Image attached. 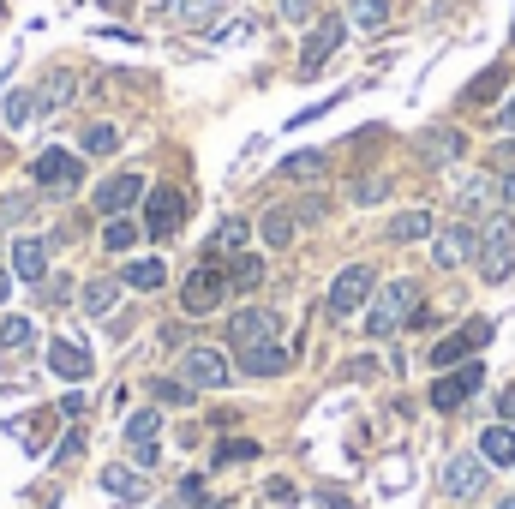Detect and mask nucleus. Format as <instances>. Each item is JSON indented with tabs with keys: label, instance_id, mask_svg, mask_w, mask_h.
Listing matches in <instances>:
<instances>
[{
	"label": "nucleus",
	"instance_id": "obj_44",
	"mask_svg": "<svg viewBox=\"0 0 515 509\" xmlns=\"http://www.w3.org/2000/svg\"><path fill=\"white\" fill-rule=\"evenodd\" d=\"M78 444H84V432H78V426H72V432H66V438H60V450H54V462H72V456H78Z\"/></svg>",
	"mask_w": 515,
	"mask_h": 509
},
{
	"label": "nucleus",
	"instance_id": "obj_7",
	"mask_svg": "<svg viewBox=\"0 0 515 509\" xmlns=\"http://www.w3.org/2000/svg\"><path fill=\"white\" fill-rule=\"evenodd\" d=\"M144 192H150V186H144V174H138V168H120V174H108V180L90 192V204H96V216L108 222V216H126Z\"/></svg>",
	"mask_w": 515,
	"mask_h": 509
},
{
	"label": "nucleus",
	"instance_id": "obj_17",
	"mask_svg": "<svg viewBox=\"0 0 515 509\" xmlns=\"http://www.w3.org/2000/svg\"><path fill=\"white\" fill-rule=\"evenodd\" d=\"M72 96H78V72H66V66H60V72H48V78L36 84V114H60Z\"/></svg>",
	"mask_w": 515,
	"mask_h": 509
},
{
	"label": "nucleus",
	"instance_id": "obj_4",
	"mask_svg": "<svg viewBox=\"0 0 515 509\" xmlns=\"http://www.w3.org/2000/svg\"><path fill=\"white\" fill-rule=\"evenodd\" d=\"M474 252H480V276H486V282H504L515 270V222L510 216H486Z\"/></svg>",
	"mask_w": 515,
	"mask_h": 509
},
{
	"label": "nucleus",
	"instance_id": "obj_5",
	"mask_svg": "<svg viewBox=\"0 0 515 509\" xmlns=\"http://www.w3.org/2000/svg\"><path fill=\"white\" fill-rule=\"evenodd\" d=\"M342 42H348V18H342V12H324V18L306 30V42H300V78H318L324 60H330Z\"/></svg>",
	"mask_w": 515,
	"mask_h": 509
},
{
	"label": "nucleus",
	"instance_id": "obj_26",
	"mask_svg": "<svg viewBox=\"0 0 515 509\" xmlns=\"http://www.w3.org/2000/svg\"><path fill=\"white\" fill-rule=\"evenodd\" d=\"M330 168V150H294V156H282V180H318Z\"/></svg>",
	"mask_w": 515,
	"mask_h": 509
},
{
	"label": "nucleus",
	"instance_id": "obj_48",
	"mask_svg": "<svg viewBox=\"0 0 515 509\" xmlns=\"http://www.w3.org/2000/svg\"><path fill=\"white\" fill-rule=\"evenodd\" d=\"M498 132H510V138H515V96L498 108Z\"/></svg>",
	"mask_w": 515,
	"mask_h": 509
},
{
	"label": "nucleus",
	"instance_id": "obj_46",
	"mask_svg": "<svg viewBox=\"0 0 515 509\" xmlns=\"http://www.w3.org/2000/svg\"><path fill=\"white\" fill-rule=\"evenodd\" d=\"M498 420L515 426V384H510V390H498Z\"/></svg>",
	"mask_w": 515,
	"mask_h": 509
},
{
	"label": "nucleus",
	"instance_id": "obj_45",
	"mask_svg": "<svg viewBox=\"0 0 515 509\" xmlns=\"http://www.w3.org/2000/svg\"><path fill=\"white\" fill-rule=\"evenodd\" d=\"M264 492H270V504H294V498H300V492H294V486H288V480H270V486H264Z\"/></svg>",
	"mask_w": 515,
	"mask_h": 509
},
{
	"label": "nucleus",
	"instance_id": "obj_21",
	"mask_svg": "<svg viewBox=\"0 0 515 509\" xmlns=\"http://www.w3.org/2000/svg\"><path fill=\"white\" fill-rule=\"evenodd\" d=\"M12 276L30 282V288H42V276H48V246H42V240H18V246H12Z\"/></svg>",
	"mask_w": 515,
	"mask_h": 509
},
{
	"label": "nucleus",
	"instance_id": "obj_24",
	"mask_svg": "<svg viewBox=\"0 0 515 509\" xmlns=\"http://www.w3.org/2000/svg\"><path fill=\"white\" fill-rule=\"evenodd\" d=\"M432 234H438L432 210H402V216L390 222V240H396V246H414V240H432Z\"/></svg>",
	"mask_w": 515,
	"mask_h": 509
},
{
	"label": "nucleus",
	"instance_id": "obj_23",
	"mask_svg": "<svg viewBox=\"0 0 515 509\" xmlns=\"http://www.w3.org/2000/svg\"><path fill=\"white\" fill-rule=\"evenodd\" d=\"M228 264V294H252L258 282H264V258L258 252H234V258H222Z\"/></svg>",
	"mask_w": 515,
	"mask_h": 509
},
{
	"label": "nucleus",
	"instance_id": "obj_29",
	"mask_svg": "<svg viewBox=\"0 0 515 509\" xmlns=\"http://www.w3.org/2000/svg\"><path fill=\"white\" fill-rule=\"evenodd\" d=\"M294 228H300V222H294V210H282V204H276V210H264V222H258V234H264V246H270V252H282V246L294 240Z\"/></svg>",
	"mask_w": 515,
	"mask_h": 509
},
{
	"label": "nucleus",
	"instance_id": "obj_38",
	"mask_svg": "<svg viewBox=\"0 0 515 509\" xmlns=\"http://www.w3.org/2000/svg\"><path fill=\"white\" fill-rule=\"evenodd\" d=\"M252 456H258V444H252V438H228V444L216 450V462H222V468H234V462H252Z\"/></svg>",
	"mask_w": 515,
	"mask_h": 509
},
{
	"label": "nucleus",
	"instance_id": "obj_30",
	"mask_svg": "<svg viewBox=\"0 0 515 509\" xmlns=\"http://www.w3.org/2000/svg\"><path fill=\"white\" fill-rule=\"evenodd\" d=\"M168 12H174V24H186V30H204V24H216L222 0H168Z\"/></svg>",
	"mask_w": 515,
	"mask_h": 509
},
{
	"label": "nucleus",
	"instance_id": "obj_15",
	"mask_svg": "<svg viewBox=\"0 0 515 509\" xmlns=\"http://www.w3.org/2000/svg\"><path fill=\"white\" fill-rule=\"evenodd\" d=\"M474 246H480V234H474L468 222H450V228H438V234H432V258H438V270L468 264V258H474Z\"/></svg>",
	"mask_w": 515,
	"mask_h": 509
},
{
	"label": "nucleus",
	"instance_id": "obj_28",
	"mask_svg": "<svg viewBox=\"0 0 515 509\" xmlns=\"http://www.w3.org/2000/svg\"><path fill=\"white\" fill-rule=\"evenodd\" d=\"M78 150H84V156H114V150H120V126H114V120H90L84 138H78Z\"/></svg>",
	"mask_w": 515,
	"mask_h": 509
},
{
	"label": "nucleus",
	"instance_id": "obj_25",
	"mask_svg": "<svg viewBox=\"0 0 515 509\" xmlns=\"http://www.w3.org/2000/svg\"><path fill=\"white\" fill-rule=\"evenodd\" d=\"M246 240H252V222H246V216H228V222L210 234V246H204V252H210V258H234Z\"/></svg>",
	"mask_w": 515,
	"mask_h": 509
},
{
	"label": "nucleus",
	"instance_id": "obj_37",
	"mask_svg": "<svg viewBox=\"0 0 515 509\" xmlns=\"http://www.w3.org/2000/svg\"><path fill=\"white\" fill-rule=\"evenodd\" d=\"M150 396H156L162 408H186V402H192V390H186L180 378H156V384H150Z\"/></svg>",
	"mask_w": 515,
	"mask_h": 509
},
{
	"label": "nucleus",
	"instance_id": "obj_12",
	"mask_svg": "<svg viewBox=\"0 0 515 509\" xmlns=\"http://www.w3.org/2000/svg\"><path fill=\"white\" fill-rule=\"evenodd\" d=\"M282 336V312L270 306H246L228 318V348H252V342H276Z\"/></svg>",
	"mask_w": 515,
	"mask_h": 509
},
{
	"label": "nucleus",
	"instance_id": "obj_16",
	"mask_svg": "<svg viewBox=\"0 0 515 509\" xmlns=\"http://www.w3.org/2000/svg\"><path fill=\"white\" fill-rule=\"evenodd\" d=\"M234 360H240V372H246V378H276V372H288V348H282V336H276V342L234 348Z\"/></svg>",
	"mask_w": 515,
	"mask_h": 509
},
{
	"label": "nucleus",
	"instance_id": "obj_40",
	"mask_svg": "<svg viewBox=\"0 0 515 509\" xmlns=\"http://www.w3.org/2000/svg\"><path fill=\"white\" fill-rule=\"evenodd\" d=\"M24 216H30V192H12V198L0 204V222L12 228V222H24Z\"/></svg>",
	"mask_w": 515,
	"mask_h": 509
},
{
	"label": "nucleus",
	"instance_id": "obj_22",
	"mask_svg": "<svg viewBox=\"0 0 515 509\" xmlns=\"http://www.w3.org/2000/svg\"><path fill=\"white\" fill-rule=\"evenodd\" d=\"M480 456H486L492 468H515V426L492 420V426L480 432Z\"/></svg>",
	"mask_w": 515,
	"mask_h": 509
},
{
	"label": "nucleus",
	"instance_id": "obj_31",
	"mask_svg": "<svg viewBox=\"0 0 515 509\" xmlns=\"http://www.w3.org/2000/svg\"><path fill=\"white\" fill-rule=\"evenodd\" d=\"M114 294H120V282H84V294H78V306H84V318H108L114 312Z\"/></svg>",
	"mask_w": 515,
	"mask_h": 509
},
{
	"label": "nucleus",
	"instance_id": "obj_3",
	"mask_svg": "<svg viewBox=\"0 0 515 509\" xmlns=\"http://www.w3.org/2000/svg\"><path fill=\"white\" fill-rule=\"evenodd\" d=\"M30 180H36V192H42V198H72V192H78V180H84V156H78V150L48 144V150L30 162Z\"/></svg>",
	"mask_w": 515,
	"mask_h": 509
},
{
	"label": "nucleus",
	"instance_id": "obj_41",
	"mask_svg": "<svg viewBox=\"0 0 515 509\" xmlns=\"http://www.w3.org/2000/svg\"><path fill=\"white\" fill-rule=\"evenodd\" d=\"M324 210H330V198H318V192H312V198H300V204H294V222H324Z\"/></svg>",
	"mask_w": 515,
	"mask_h": 509
},
{
	"label": "nucleus",
	"instance_id": "obj_20",
	"mask_svg": "<svg viewBox=\"0 0 515 509\" xmlns=\"http://www.w3.org/2000/svg\"><path fill=\"white\" fill-rule=\"evenodd\" d=\"M462 150H468V138H462L456 126H432V132H420V156H426V162H438V168H444V162H456Z\"/></svg>",
	"mask_w": 515,
	"mask_h": 509
},
{
	"label": "nucleus",
	"instance_id": "obj_47",
	"mask_svg": "<svg viewBox=\"0 0 515 509\" xmlns=\"http://www.w3.org/2000/svg\"><path fill=\"white\" fill-rule=\"evenodd\" d=\"M498 198H504V204H515V168H504V174H498Z\"/></svg>",
	"mask_w": 515,
	"mask_h": 509
},
{
	"label": "nucleus",
	"instance_id": "obj_6",
	"mask_svg": "<svg viewBox=\"0 0 515 509\" xmlns=\"http://www.w3.org/2000/svg\"><path fill=\"white\" fill-rule=\"evenodd\" d=\"M480 384H486V366H480V360H462V366L438 372V384H432V408H438V414H456L468 396H480Z\"/></svg>",
	"mask_w": 515,
	"mask_h": 509
},
{
	"label": "nucleus",
	"instance_id": "obj_36",
	"mask_svg": "<svg viewBox=\"0 0 515 509\" xmlns=\"http://www.w3.org/2000/svg\"><path fill=\"white\" fill-rule=\"evenodd\" d=\"M504 84H510V66H492V72H480V78L468 84V102H492Z\"/></svg>",
	"mask_w": 515,
	"mask_h": 509
},
{
	"label": "nucleus",
	"instance_id": "obj_50",
	"mask_svg": "<svg viewBox=\"0 0 515 509\" xmlns=\"http://www.w3.org/2000/svg\"><path fill=\"white\" fill-rule=\"evenodd\" d=\"M498 509H515V492H510V498H498Z\"/></svg>",
	"mask_w": 515,
	"mask_h": 509
},
{
	"label": "nucleus",
	"instance_id": "obj_33",
	"mask_svg": "<svg viewBox=\"0 0 515 509\" xmlns=\"http://www.w3.org/2000/svg\"><path fill=\"white\" fill-rule=\"evenodd\" d=\"M348 24H360V30H384V24H390V0H348Z\"/></svg>",
	"mask_w": 515,
	"mask_h": 509
},
{
	"label": "nucleus",
	"instance_id": "obj_8",
	"mask_svg": "<svg viewBox=\"0 0 515 509\" xmlns=\"http://www.w3.org/2000/svg\"><path fill=\"white\" fill-rule=\"evenodd\" d=\"M180 222H186V192L180 186H150L144 192V234L150 240H168Z\"/></svg>",
	"mask_w": 515,
	"mask_h": 509
},
{
	"label": "nucleus",
	"instance_id": "obj_49",
	"mask_svg": "<svg viewBox=\"0 0 515 509\" xmlns=\"http://www.w3.org/2000/svg\"><path fill=\"white\" fill-rule=\"evenodd\" d=\"M6 288H12V276H6V270H0V300H6Z\"/></svg>",
	"mask_w": 515,
	"mask_h": 509
},
{
	"label": "nucleus",
	"instance_id": "obj_14",
	"mask_svg": "<svg viewBox=\"0 0 515 509\" xmlns=\"http://www.w3.org/2000/svg\"><path fill=\"white\" fill-rule=\"evenodd\" d=\"M156 432H162V414H156V408L126 414V450H132V462H138V468H156V456H162Z\"/></svg>",
	"mask_w": 515,
	"mask_h": 509
},
{
	"label": "nucleus",
	"instance_id": "obj_27",
	"mask_svg": "<svg viewBox=\"0 0 515 509\" xmlns=\"http://www.w3.org/2000/svg\"><path fill=\"white\" fill-rule=\"evenodd\" d=\"M162 282H168L162 258H132V264L120 270V288H138V294H150V288H162Z\"/></svg>",
	"mask_w": 515,
	"mask_h": 509
},
{
	"label": "nucleus",
	"instance_id": "obj_32",
	"mask_svg": "<svg viewBox=\"0 0 515 509\" xmlns=\"http://www.w3.org/2000/svg\"><path fill=\"white\" fill-rule=\"evenodd\" d=\"M30 114H36V90H12V96H6V108H0L6 132H24V126H30Z\"/></svg>",
	"mask_w": 515,
	"mask_h": 509
},
{
	"label": "nucleus",
	"instance_id": "obj_51",
	"mask_svg": "<svg viewBox=\"0 0 515 509\" xmlns=\"http://www.w3.org/2000/svg\"><path fill=\"white\" fill-rule=\"evenodd\" d=\"M510 36H515V30H510Z\"/></svg>",
	"mask_w": 515,
	"mask_h": 509
},
{
	"label": "nucleus",
	"instance_id": "obj_11",
	"mask_svg": "<svg viewBox=\"0 0 515 509\" xmlns=\"http://www.w3.org/2000/svg\"><path fill=\"white\" fill-rule=\"evenodd\" d=\"M486 480H492V462H486L480 450H462V456L444 462V492H450V498H480Z\"/></svg>",
	"mask_w": 515,
	"mask_h": 509
},
{
	"label": "nucleus",
	"instance_id": "obj_9",
	"mask_svg": "<svg viewBox=\"0 0 515 509\" xmlns=\"http://www.w3.org/2000/svg\"><path fill=\"white\" fill-rule=\"evenodd\" d=\"M378 294V276H372V264H348L336 282H330V318H354L366 300Z\"/></svg>",
	"mask_w": 515,
	"mask_h": 509
},
{
	"label": "nucleus",
	"instance_id": "obj_1",
	"mask_svg": "<svg viewBox=\"0 0 515 509\" xmlns=\"http://www.w3.org/2000/svg\"><path fill=\"white\" fill-rule=\"evenodd\" d=\"M414 312H420V282H384L378 294H372V312H366V336L372 342H390L402 324H414Z\"/></svg>",
	"mask_w": 515,
	"mask_h": 509
},
{
	"label": "nucleus",
	"instance_id": "obj_18",
	"mask_svg": "<svg viewBox=\"0 0 515 509\" xmlns=\"http://www.w3.org/2000/svg\"><path fill=\"white\" fill-rule=\"evenodd\" d=\"M48 372L66 378V384H84V378H90V348H78V342H54V348H48Z\"/></svg>",
	"mask_w": 515,
	"mask_h": 509
},
{
	"label": "nucleus",
	"instance_id": "obj_34",
	"mask_svg": "<svg viewBox=\"0 0 515 509\" xmlns=\"http://www.w3.org/2000/svg\"><path fill=\"white\" fill-rule=\"evenodd\" d=\"M102 246H108V252H132V246H138V222H132V216H108Z\"/></svg>",
	"mask_w": 515,
	"mask_h": 509
},
{
	"label": "nucleus",
	"instance_id": "obj_2",
	"mask_svg": "<svg viewBox=\"0 0 515 509\" xmlns=\"http://www.w3.org/2000/svg\"><path fill=\"white\" fill-rule=\"evenodd\" d=\"M222 300H228V264L204 252V258L192 264L186 288H180V312H186V318H204V312H216Z\"/></svg>",
	"mask_w": 515,
	"mask_h": 509
},
{
	"label": "nucleus",
	"instance_id": "obj_19",
	"mask_svg": "<svg viewBox=\"0 0 515 509\" xmlns=\"http://www.w3.org/2000/svg\"><path fill=\"white\" fill-rule=\"evenodd\" d=\"M144 468H126V462H108L102 474H96V486L114 498V504H132V498H144V480H138Z\"/></svg>",
	"mask_w": 515,
	"mask_h": 509
},
{
	"label": "nucleus",
	"instance_id": "obj_42",
	"mask_svg": "<svg viewBox=\"0 0 515 509\" xmlns=\"http://www.w3.org/2000/svg\"><path fill=\"white\" fill-rule=\"evenodd\" d=\"M384 192H390V180H360V186H354V204H378Z\"/></svg>",
	"mask_w": 515,
	"mask_h": 509
},
{
	"label": "nucleus",
	"instance_id": "obj_39",
	"mask_svg": "<svg viewBox=\"0 0 515 509\" xmlns=\"http://www.w3.org/2000/svg\"><path fill=\"white\" fill-rule=\"evenodd\" d=\"M174 498H180V509H204V480H198V474H186Z\"/></svg>",
	"mask_w": 515,
	"mask_h": 509
},
{
	"label": "nucleus",
	"instance_id": "obj_43",
	"mask_svg": "<svg viewBox=\"0 0 515 509\" xmlns=\"http://www.w3.org/2000/svg\"><path fill=\"white\" fill-rule=\"evenodd\" d=\"M312 6H318V0H282V18H288V24H306Z\"/></svg>",
	"mask_w": 515,
	"mask_h": 509
},
{
	"label": "nucleus",
	"instance_id": "obj_13",
	"mask_svg": "<svg viewBox=\"0 0 515 509\" xmlns=\"http://www.w3.org/2000/svg\"><path fill=\"white\" fill-rule=\"evenodd\" d=\"M180 384H186V390H222V384H228V354H222V348H186Z\"/></svg>",
	"mask_w": 515,
	"mask_h": 509
},
{
	"label": "nucleus",
	"instance_id": "obj_35",
	"mask_svg": "<svg viewBox=\"0 0 515 509\" xmlns=\"http://www.w3.org/2000/svg\"><path fill=\"white\" fill-rule=\"evenodd\" d=\"M30 318H0V354H24L30 348Z\"/></svg>",
	"mask_w": 515,
	"mask_h": 509
},
{
	"label": "nucleus",
	"instance_id": "obj_10",
	"mask_svg": "<svg viewBox=\"0 0 515 509\" xmlns=\"http://www.w3.org/2000/svg\"><path fill=\"white\" fill-rule=\"evenodd\" d=\"M486 342H492V324H486V318H468V324H462L456 336H444V342H438V348H432L426 360H432L438 372H450V366L474 360V348H486Z\"/></svg>",
	"mask_w": 515,
	"mask_h": 509
}]
</instances>
